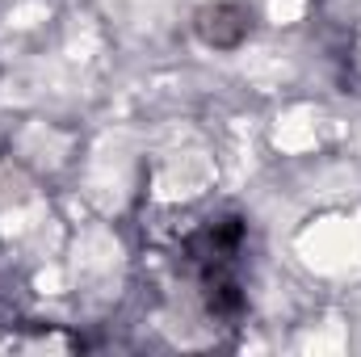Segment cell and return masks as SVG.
I'll list each match as a JSON object with an SVG mask.
<instances>
[{
    "label": "cell",
    "instance_id": "cell-1",
    "mask_svg": "<svg viewBox=\"0 0 361 357\" xmlns=\"http://www.w3.org/2000/svg\"><path fill=\"white\" fill-rule=\"evenodd\" d=\"M244 240L248 231L240 219H210L185 240L193 282L219 315H235L244 307Z\"/></svg>",
    "mask_w": 361,
    "mask_h": 357
}]
</instances>
